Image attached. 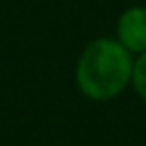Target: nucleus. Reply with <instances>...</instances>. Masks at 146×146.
I'll list each match as a JSON object with an SVG mask.
<instances>
[{"mask_svg": "<svg viewBox=\"0 0 146 146\" xmlns=\"http://www.w3.org/2000/svg\"><path fill=\"white\" fill-rule=\"evenodd\" d=\"M132 56L112 38L90 42L76 64V84L90 100H110L132 82Z\"/></svg>", "mask_w": 146, "mask_h": 146, "instance_id": "f257e3e1", "label": "nucleus"}, {"mask_svg": "<svg viewBox=\"0 0 146 146\" xmlns=\"http://www.w3.org/2000/svg\"><path fill=\"white\" fill-rule=\"evenodd\" d=\"M118 42L132 54L146 52V8L144 6H132L124 10L116 24Z\"/></svg>", "mask_w": 146, "mask_h": 146, "instance_id": "f03ea898", "label": "nucleus"}, {"mask_svg": "<svg viewBox=\"0 0 146 146\" xmlns=\"http://www.w3.org/2000/svg\"><path fill=\"white\" fill-rule=\"evenodd\" d=\"M132 84L136 94L146 102V52H142L138 56V60L134 62L132 68Z\"/></svg>", "mask_w": 146, "mask_h": 146, "instance_id": "7ed1b4c3", "label": "nucleus"}]
</instances>
